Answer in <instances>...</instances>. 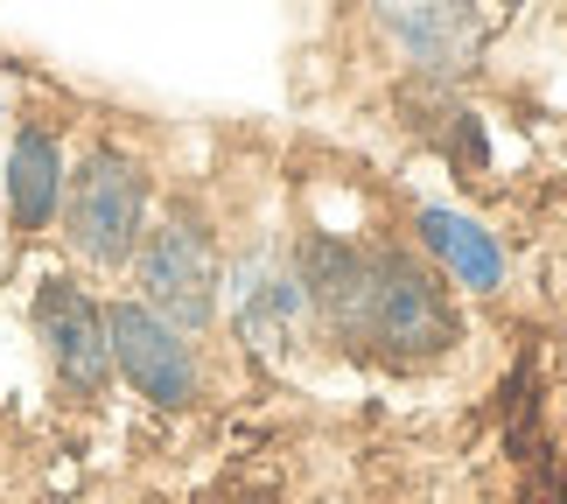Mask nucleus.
Instances as JSON below:
<instances>
[{
  "instance_id": "1",
  "label": "nucleus",
  "mask_w": 567,
  "mask_h": 504,
  "mask_svg": "<svg viewBox=\"0 0 567 504\" xmlns=\"http://www.w3.org/2000/svg\"><path fill=\"white\" fill-rule=\"evenodd\" d=\"M358 330L400 350V358H427V350L455 343V309L442 295V280L413 259H379L372 274L358 280Z\"/></svg>"
},
{
  "instance_id": "2",
  "label": "nucleus",
  "mask_w": 567,
  "mask_h": 504,
  "mask_svg": "<svg viewBox=\"0 0 567 504\" xmlns=\"http://www.w3.org/2000/svg\"><path fill=\"white\" fill-rule=\"evenodd\" d=\"M134 225H141V183L134 168L120 162H99L84 168L78 183V204H71V238L92 259H120L126 246H134Z\"/></svg>"
},
{
  "instance_id": "3",
  "label": "nucleus",
  "mask_w": 567,
  "mask_h": 504,
  "mask_svg": "<svg viewBox=\"0 0 567 504\" xmlns=\"http://www.w3.org/2000/svg\"><path fill=\"white\" fill-rule=\"evenodd\" d=\"M113 350H120L126 379H134V385L147 392V400H162V407H183L189 392H196L189 350L176 343V330H162L155 316H141V309H120V316H113Z\"/></svg>"
},
{
  "instance_id": "4",
  "label": "nucleus",
  "mask_w": 567,
  "mask_h": 504,
  "mask_svg": "<svg viewBox=\"0 0 567 504\" xmlns=\"http://www.w3.org/2000/svg\"><path fill=\"white\" fill-rule=\"evenodd\" d=\"M141 280L168 316H183V322L210 316V253L196 246L189 232H162L155 253H147V267H141Z\"/></svg>"
},
{
  "instance_id": "5",
  "label": "nucleus",
  "mask_w": 567,
  "mask_h": 504,
  "mask_svg": "<svg viewBox=\"0 0 567 504\" xmlns=\"http://www.w3.org/2000/svg\"><path fill=\"white\" fill-rule=\"evenodd\" d=\"M421 246L442 259V267L463 280V288H497L505 280V246L476 225V217L463 210H442V204H427L421 210Z\"/></svg>"
},
{
  "instance_id": "6",
  "label": "nucleus",
  "mask_w": 567,
  "mask_h": 504,
  "mask_svg": "<svg viewBox=\"0 0 567 504\" xmlns=\"http://www.w3.org/2000/svg\"><path fill=\"white\" fill-rule=\"evenodd\" d=\"M385 21L406 35V50L427 56V63H449L476 42V14L463 0H406V14H385Z\"/></svg>"
},
{
  "instance_id": "7",
  "label": "nucleus",
  "mask_w": 567,
  "mask_h": 504,
  "mask_svg": "<svg viewBox=\"0 0 567 504\" xmlns=\"http://www.w3.org/2000/svg\"><path fill=\"white\" fill-rule=\"evenodd\" d=\"M50 337H56V358H63V371H71V379H99V371H105L99 316L84 309V301H71V295L50 301Z\"/></svg>"
},
{
  "instance_id": "8",
  "label": "nucleus",
  "mask_w": 567,
  "mask_h": 504,
  "mask_svg": "<svg viewBox=\"0 0 567 504\" xmlns=\"http://www.w3.org/2000/svg\"><path fill=\"white\" fill-rule=\"evenodd\" d=\"M56 204V147L50 141H21L14 155V217L21 225H42Z\"/></svg>"
}]
</instances>
